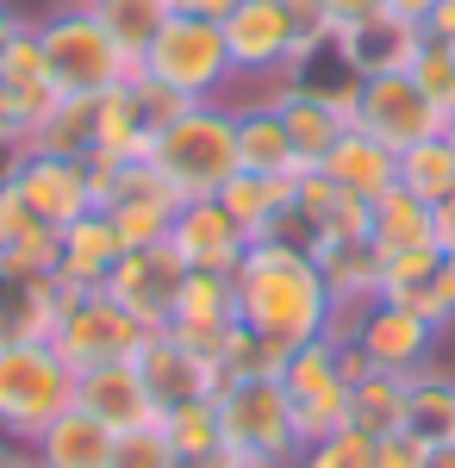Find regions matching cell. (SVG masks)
<instances>
[{
  "label": "cell",
  "mask_w": 455,
  "mask_h": 468,
  "mask_svg": "<svg viewBox=\"0 0 455 468\" xmlns=\"http://www.w3.org/2000/svg\"><path fill=\"white\" fill-rule=\"evenodd\" d=\"M231 282H238V324L275 337L280 350L324 337L331 319H337V300L324 288L312 250L293 244V238H262V244H249Z\"/></svg>",
  "instance_id": "cell-1"
},
{
  "label": "cell",
  "mask_w": 455,
  "mask_h": 468,
  "mask_svg": "<svg viewBox=\"0 0 455 468\" xmlns=\"http://www.w3.org/2000/svg\"><path fill=\"white\" fill-rule=\"evenodd\" d=\"M37 50H44V81L50 94L69 101H101L119 81H132L143 69L138 57L101 26L94 6H50L37 19Z\"/></svg>",
  "instance_id": "cell-2"
},
{
  "label": "cell",
  "mask_w": 455,
  "mask_h": 468,
  "mask_svg": "<svg viewBox=\"0 0 455 468\" xmlns=\"http://www.w3.org/2000/svg\"><path fill=\"white\" fill-rule=\"evenodd\" d=\"M150 169L181 200H218V187L238 176V119L231 101H194L150 138Z\"/></svg>",
  "instance_id": "cell-3"
},
{
  "label": "cell",
  "mask_w": 455,
  "mask_h": 468,
  "mask_svg": "<svg viewBox=\"0 0 455 468\" xmlns=\"http://www.w3.org/2000/svg\"><path fill=\"white\" fill-rule=\"evenodd\" d=\"M218 431H225V456L238 468H293L300 463V425H293V406L280 394L275 375H256V381H225L218 394Z\"/></svg>",
  "instance_id": "cell-4"
},
{
  "label": "cell",
  "mask_w": 455,
  "mask_h": 468,
  "mask_svg": "<svg viewBox=\"0 0 455 468\" xmlns=\"http://www.w3.org/2000/svg\"><path fill=\"white\" fill-rule=\"evenodd\" d=\"M69 406H75V368L57 356L50 337L0 350V431L6 437L37 443Z\"/></svg>",
  "instance_id": "cell-5"
},
{
  "label": "cell",
  "mask_w": 455,
  "mask_h": 468,
  "mask_svg": "<svg viewBox=\"0 0 455 468\" xmlns=\"http://www.w3.org/2000/svg\"><path fill=\"white\" fill-rule=\"evenodd\" d=\"M138 63L156 88H169L181 101H225V88L238 81L231 50H225V32L212 19H187V13H169L156 26V37L143 44Z\"/></svg>",
  "instance_id": "cell-6"
},
{
  "label": "cell",
  "mask_w": 455,
  "mask_h": 468,
  "mask_svg": "<svg viewBox=\"0 0 455 468\" xmlns=\"http://www.w3.org/2000/svg\"><path fill=\"white\" fill-rule=\"evenodd\" d=\"M50 344H57V356L69 362L75 375H88V368H106V362H132V356H138L143 324L132 319L106 288H63Z\"/></svg>",
  "instance_id": "cell-7"
},
{
  "label": "cell",
  "mask_w": 455,
  "mask_h": 468,
  "mask_svg": "<svg viewBox=\"0 0 455 468\" xmlns=\"http://www.w3.org/2000/svg\"><path fill=\"white\" fill-rule=\"evenodd\" d=\"M275 381H280V394H287V406H293L300 443L331 437V431L350 425V375H344V362H337V344H331V337L293 344Z\"/></svg>",
  "instance_id": "cell-8"
},
{
  "label": "cell",
  "mask_w": 455,
  "mask_h": 468,
  "mask_svg": "<svg viewBox=\"0 0 455 468\" xmlns=\"http://www.w3.org/2000/svg\"><path fill=\"white\" fill-rule=\"evenodd\" d=\"M13 187L26 194L37 225L63 231L75 218L101 213V187H94V163L88 156H50V150H19L13 163Z\"/></svg>",
  "instance_id": "cell-9"
},
{
  "label": "cell",
  "mask_w": 455,
  "mask_h": 468,
  "mask_svg": "<svg viewBox=\"0 0 455 468\" xmlns=\"http://www.w3.org/2000/svg\"><path fill=\"white\" fill-rule=\"evenodd\" d=\"M218 32H225V50H231V69L244 81H275L300 63V32H293L280 0H238L218 19Z\"/></svg>",
  "instance_id": "cell-10"
},
{
  "label": "cell",
  "mask_w": 455,
  "mask_h": 468,
  "mask_svg": "<svg viewBox=\"0 0 455 468\" xmlns=\"http://www.w3.org/2000/svg\"><path fill=\"white\" fill-rule=\"evenodd\" d=\"M350 125H362L368 138H381L386 150H412L418 138H437L443 132V112L424 101V88L406 69V75H368L355 88Z\"/></svg>",
  "instance_id": "cell-11"
},
{
  "label": "cell",
  "mask_w": 455,
  "mask_h": 468,
  "mask_svg": "<svg viewBox=\"0 0 455 468\" xmlns=\"http://www.w3.org/2000/svg\"><path fill=\"white\" fill-rule=\"evenodd\" d=\"M181 282H187V262H181L169 244H143V250H125L106 275V293L143 324V331H163L175 319Z\"/></svg>",
  "instance_id": "cell-12"
},
{
  "label": "cell",
  "mask_w": 455,
  "mask_h": 468,
  "mask_svg": "<svg viewBox=\"0 0 455 468\" xmlns=\"http://www.w3.org/2000/svg\"><path fill=\"white\" fill-rule=\"evenodd\" d=\"M355 344H362L368 368L412 375V368H424V362H437L443 331H437V324H424V319H412V313H406V306H393V300H368V306L355 313Z\"/></svg>",
  "instance_id": "cell-13"
},
{
  "label": "cell",
  "mask_w": 455,
  "mask_h": 468,
  "mask_svg": "<svg viewBox=\"0 0 455 468\" xmlns=\"http://www.w3.org/2000/svg\"><path fill=\"white\" fill-rule=\"evenodd\" d=\"M132 362H138L143 388H150V399H156V419L175 412V406H187V399H212L218 388H225L218 368L194 356L169 324H163V331H143V344H138V356H132Z\"/></svg>",
  "instance_id": "cell-14"
},
{
  "label": "cell",
  "mask_w": 455,
  "mask_h": 468,
  "mask_svg": "<svg viewBox=\"0 0 455 468\" xmlns=\"http://www.w3.org/2000/svg\"><path fill=\"white\" fill-rule=\"evenodd\" d=\"M418 19H406V13H375V19H355V26H344V32L331 37V50L344 57V69L355 75V81H368V75H406L412 69V57H418Z\"/></svg>",
  "instance_id": "cell-15"
},
{
  "label": "cell",
  "mask_w": 455,
  "mask_h": 468,
  "mask_svg": "<svg viewBox=\"0 0 455 468\" xmlns=\"http://www.w3.org/2000/svg\"><path fill=\"white\" fill-rule=\"evenodd\" d=\"M169 250L187 262V269H206V275H238V262H244L249 238L244 225L225 213L218 200H187L169 225Z\"/></svg>",
  "instance_id": "cell-16"
},
{
  "label": "cell",
  "mask_w": 455,
  "mask_h": 468,
  "mask_svg": "<svg viewBox=\"0 0 455 468\" xmlns=\"http://www.w3.org/2000/svg\"><path fill=\"white\" fill-rule=\"evenodd\" d=\"M75 406L88 419H101L112 431H138V425H156V399L143 388L138 362H106V368H88L75 375Z\"/></svg>",
  "instance_id": "cell-17"
},
{
  "label": "cell",
  "mask_w": 455,
  "mask_h": 468,
  "mask_svg": "<svg viewBox=\"0 0 455 468\" xmlns=\"http://www.w3.org/2000/svg\"><path fill=\"white\" fill-rule=\"evenodd\" d=\"M262 94L275 101L280 125H287V144H293V156H300V169H318V163L331 156V144L350 132V119L331 107V101H318L312 88H300V81H262Z\"/></svg>",
  "instance_id": "cell-18"
},
{
  "label": "cell",
  "mask_w": 455,
  "mask_h": 468,
  "mask_svg": "<svg viewBox=\"0 0 455 468\" xmlns=\"http://www.w3.org/2000/svg\"><path fill=\"white\" fill-rule=\"evenodd\" d=\"M218 207L244 225L249 244H262V238H293V176H238L218 187Z\"/></svg>",
  "instance_id": "cell-19"
},
{
  "label": "cell",
  "mask_w": 455,
  "mask_h": 468,
  "mask_svg": "<svg viewBox=\"0 0 455 468\" xmlns=\"http://www.w3.org/2000/svg\"><path fill=\"white\" fill-rule=\"evenodd\" d=\"M306 250H312L337 313H362L368 300H381V250H375V238H312Z\"/></svg>",
  "instance_id": "cell-20"
},
{
  "label": "cell",
  "mask_w": 455,
  "mask_h": 468,
  "mask_svg": "<svg viewBox=\"0 0 455 468\" xmlns=\"http://www.w3.org/2000/svg\"><path fill=\"white\" fill-rule=\"evenodd\" d=\"M318 169L337 181L344 194H355V200H368V207H375L386 187H399V150H386L381 138H368L362 125H350V132L331 144V156H324Z\"/></svg>",
  "instance_id": "cell-21"
},
{
  "label": "cell",
  "mask_w": 455,
  "mask_h": 468,
  "mask_svg": "<svg viewBox=\"0 0 455 468\" xmlns=\"http://www.w3.org/2000/svg\"><path fill=\"white\" fill-rule=\"evenodd\" d=\"M119 256H125V244H119L112 218L88 213V218H75V225L57 231V282L63 288H106V275H112Z\"/></svg>",
  "instance_id": "cell-22"
},
{
  "label": "cell",
  "mask_w": 455,
  "mask_h": 468,
  "mask_svg": "<svg viewBox=\"0 0 455 468\" xmlns=\"http://www.w3.org/2000/svg\"><path fill=\"white\" fill-rule=\"evenodd\" d=\"M231 119H238V169H249V176H300V156L287 144V125H280L269 94L238 101Z\"/></svg>",
  "instance_id": "cell-23"
},
{
  "label": "cell",
  "mask_w": 455,
  "mask_h": 468,
  "mask_svg": "<svg viewBox=\"0 0 455 468\" xmlns=\"http://www.w3.org/2000/svg\"><path fill=\"white\" fill-rule=\"evenodd\" d=\"M112 443H119L112 425H101V419H88L81 406H69V412L32 443V468H112Z\"/></svg>",
  "instance_id": "cell-24"
},
{
  "label": "cell",
  "mask_w": 455,
  "mask_h": 468,
  "mask_svg": "<svg viewBox=\"0 0 455 468\" xmlns=\"http://www.w3.org/2000/svg\"><path fill=\"white\" fill-rule=\"evenodd\" d=\"M406 431L418 443H455V368L424 362L406 375Z\"/></svg>",
  "instance_id": "cell-25"
},
{
  "label": "cell",
  "mask_w": 455,
  "mask_h": 468,
  "mask_svg": "<svg viewBox=\"0 0 455 468\" xmlns=\"http://www.w3.org/2000/svg\"><path fill=\"white\" fill-rule=\"evenodd\" d=\"M57 306H63V282L6 275V282H0V350H6V344L50 337V331H57Z\"/></svg>",
  "instance_id": "cell-26"
},
{
  "label": "cell",
  "mask_w": 455,
  "mask_h": 468,
  "mask_svg": "<svg viewBox=\"0 0 455 468\" xmlns=\"http://www.w3.org/2000/svg\"><path fill=\"white\" fill-rule=\"evenodd\" d=\"M350 425L368 437L406 431V375H386V368H368L350 381Z\"/></svg>",
  "instance_id": "cell-27"
},
{
  "label": "cell",
  "mask_w": 455,
  "mask_h": 468,
  "mask_svg": "<svg viewBox=\"0 0 455 468\" xmlns=\"http://www.w3.org/2000/svg\"><path fill=\"white\" fill-rule=\"evenodd\" d=\"M399 187L418 194L424 207L450 200V194H455V144H450V132L418 138L412 150H399Z\"/></svg>",
  "instance_id": "cell-28"
},
{
  "label": "cell",
  "mask_w": 455,
  "mask_h": 468,
  "mask_svg": "<svg viewBox=\"0 0 455 468\" xmlns=\"http://www.w3.org/2000/svg\"><path fill=\"white\" fill-rule=\"evenodd\" d=\"M375 250H418V244H437L430 238V207H424L418 194H406V187H386L381 200H375Z\"/></svg>",
  "instance_id": "cell-29"
},
{
  "label": "cell",
  "mask_w": 455,
  "mask_h": 468,
  "mask_svg": "<svg viewBox=\"0 0 455 468\" xmlns=\"http://www.w3.org/2000/svg\"><path fill=\"white\" fill-rule=\"evenodd\" d=\"M26 150H50V156H94V101H69L57 94L50 112L37 119Z\"/></svg>",
  "instance_id": "cell-30"
},
{
  "label": "cell",
  "mask_w": 455,
  "mask_h": 468,
  "mask_svg": "<svg viewBox=\"0 0 455 468\" xmlns=\"http://www.w3.org/2000/svg\"><path fill=\"white\" fill-rule=\"evenodd\" d=\"M156 425H163V437H169L175 463L225 456V431H218V406H212V399H187V406H175V412H163Z\"/></svg>",
  "instance_id": "cell-31"
},
{
  "label": "cell",
  "mask_w": 455,
  "mask_h": 468,
  "mask_svg": "<svg viewBox=\"0 0 455 468\" xmlns=\"http://www.w3.org/2000/svg\"><path fill=\"white\" fill-rule=\"evenodd\" d=\"M88 6L101 13V26L119 37V44H125L132 57H143V44L156 37V26H163V19L175 13L169 0H88Z\"/></svg>",
  "instance_id": "cell-32"
},
{
  "label": "cell",
  "mask_w": 455,
  "mask_h": 468,
  "mask_svg": "<svg viewBox=\"0 0 455 468\" xmlns=\"http://www.w3.org/2000/svg\"><path fill=\"white\" fill-rule=\"evenodd\" d=\"M280 362H287V350H280L275 337H262V331L238 324V331H231V344H225V356H218V381H256V375H280Z\"/></svg>",
  "instance_id": "cell-33"
},
{
  "label": "cell",
  "mask_w": 455,
  "mask_h": 468,
  "mask_svg": "<svg viewBox=\"0 0 455 468\" xmlns=\"http://www.w3.org/2000/svg\"><path fill=\"white\" fill-rule=\"evenodd\" d=\"M293 468H375V437L344 425V431H331V437H312Z\"/></svg>",
  "instance_id": "cell-34"
},
{
  "label": "cell",
  "mask_w": 455,
  "mask_h": 468,
  "mask_svg": "<svg viewBox=\"0 0 455 468\" xmlns=\"http://www.w3.org/2000/svg\"><path fill=\"white\" fill-rule=\"evenodd\" d=\"M412 81L424 88V101L450 119L455 112V44H430V37H424L418 57H412Z\"/></svg>",
  "instance_id": "cell-35"
},
{
  "label": "cell",
  "mask_w": 455,
  "mask_h": 468,
  "mask_svg": "<svg viewBox=\"0 0 455 468\" xmlns=\"http://www.w3.org/2000/svg\"><path fill=\"white\" fill-rule=\"evenodd\" d=\"M112 468H181L163 425H138V431H119L112 443Z\"/></svg>",
  "instance_id": "cell-36"
},
{
  "label": "cell",
  "mask_w": 455,
  "mask_h": 468,
  "mask_svg": "<svg viewBox=\"0 0 455 468\" xmlns=\"http://www.w3.org/2000/svg\"><path fill=\"white\" fill-rule=\"evenodd\" d=\"M0 88H50L44 81V50H37V26H26L0 50Z\"/></svg>",
  "instance_id": "cell-37"
},
{
  "label": "cell",
  "mask_w": 455,
  "mask_h": 468,
  "mask_svg": "<svg viewBox=\"0 0 455 468\" xmlns=\"http://www.w3.org/2000/svg\"><path fill=\"white\" fill-rule=\"evenodd\" d=\"M6 269L26 275V282H57V231H32L26 244H13Z\"/></svg>",
  "instance_id": "cell-38"
},
{
  "label": "cell",
  "mask_w": 455,
  "mask_h": 468,
  "mask_svg": "<svg viewBox=\"0 0 455 468\" xmlns=\"http://www.w3.org/2000/svg\"><path fill=\"white\" fill-rule=\"evenodd\" d=\"M32 231H50V225H37V213L26 207V194L6 181L0 187V250H13V244H26Z\"/></svg>",
  "instance_id": "cell-39"
},
{
  "label": "cell",
  "mask_w": 455,
  "mask_h": 468,
  "mask_svg": "<svg viewBox=\"0 0 455 468\" xmlns=\"http://www.w3.org/2000/svg\"><path fill=\"white\" fill-rule=\"evenodd\" d=\"M424 456H430V443H418L412 431L375 437V468H424Z\"/></svg>",
  "instance_id": "cell-40"
},
{
  "label": "cell",
  "mask_w": 455,
  "mask_h": 468,
  "mask_svg": "<svg viewBox=\"0 0 455 468\" xmlns=\"http://www.w3.org/2000/svg\"><path fill=\"white\" fill-rule=\"evenodd\" d=\"M375 13H386V0H324V19L344 32V26H355V19H375Z\"/></svg>",
  "instance_id": "cell-41"
},
{
  "label": "cell",
  "mask_w": 455,
  "mask_h": 468,
  "mask_svg": "<svg viewBox=\"0 0 455 468\" xmlns=\"http://www.w3.org/2000/svg\"><path fill=\"white\" fill-rule=\"evenodd\" d=\"M418 32L430 37V44H455V0H437V6L418 19Z\"/></svg>",
  "instance_id": "cell-42"
},
{
  "label": "cell",
  "mask_w": 455,
  "mask_h": 468,
  "mask_svg": "<svg viewBox=\"0 0 455 468\" xmlns=\"http://www.w3.org/2000/svg\"><path fill=\"white\" fill-rule=\"evenodd\" d=\"M430 238H437V250H443V256H455V194L430 207Z\"/></svg>",
  "instance_id": "cell-43"
},
{
  "label": "cell",
  "mask_w": 455,
  "mask_h": 468,
  "mask_svg": "<svg viewBox=\"0 0 455 468\" xmlns=\"http://www.w3.org/2000/svg\"><path fill=\"white\" fill-rule=\"evenodd\" d=\"M169 6H175V13H187V19H212V26H218L238 0H169Z\"/></svg>",
  "instance_id": "cell-44"
},
{
  "label": "cell",
  "mask_w": 455,
  "mask_h": 468,
  "mask_svg": "<svg viewBox=\"0 0 455 468\" xmlns=\"http://www.w3.org/2000/svg\"><path fill=\"white\" fill-rule=\"evenodd\" d=\"M437 300H443V313H450V324H455V256L437 262Z\"/></svg>",
  "instance_id": "cell-45"
},
{
  "label": "cell",
  "mask_w": 455,
  "mask_h": 468,
  "mask_svg": "<svg viewBox=\"0 0 455 468\" xmlns=\"http://www.w3.org/2000/svg\"><path fill=\"white\" fill-rule=\"evenodd\" d=\"M26 26H32V19H26V13H19V6H13V0H0V50H6V44H13V37L26 32Z\"/></svg>",
  "instance_id": "cell-46"
},
{
  "label": "cell",
  "mask_w": 455,
  "mask_h": 468,
  "mask_svg": "<svg viewBox=\"0 0 455 468\" xmlns=\"http://www.w3.org/2000/svg\"><path fill=\"white\" fill-rule=\"evenodd\" d=\"M32 463V443H19V437L0 431V468H26Z\"/></svg>",
  "instance_id": "cell-47"
},
{
  "label": "cell",
  "mask_w": 455,
  "mask_h": 468,
  "mask_svg": "<svg viewBox=\"0 0 455 468\" xmlns=\"http://www.w3.org/2000/svg\"><path fill=\"white\" fill-rule=\"evenodd\" d=\"M386 6H393V13H406V19H424L437 0H386Z\"/></svg>",
  "instance_id": "cell-48"
},
{
  "label": "cell",
  "mask_w": 455,
  "mask_h": 468,
  "mask_svg": "<svg viewBox=\"0 0 455 468\" xmlns=\"http://www.w3.org/2000/svg\"><path fill=\"white\" fill-rule=\"evenodd\" d=\"M424 468H455V443H437V450L424 456Z\"/></svg>",
  "instance_id": "cell-49"
},
{
  "label": "cell",
  "mask_w": 455,
  "mask_h": 468,
  "mask_svg": "<svg viewBox=\"0 0 455 468\" xmlns=\"http://www.w3.org/2000/svg\"><path fill=\"white\" fill-rule=\"evenodd\" d=\"M13 163H19V150H6V144H0V187L13 181Z\"/></svg>",
  "instance_id": "cell-50"
},
{
  "label": "cell",
  "mask_w": 455,
  "mask_h": 468,
  "mask_svg": "<svg viewBox=\"0 0 455 468\" xmlns=\"http://www.w3.org/2000/svg\"><path fill=\"white\" fill-rule=\"evenodd\" d=\"M443 132H450V144H455V112H450V119H443Z\"/></svg>",
  "instance_id": "cell-51"
},
{
  "label": "cell",
  "mask_w": 455,
  "mask_h": 468,
  "mask_svg": "<svg viewBox=\"0 0 455 468\" xmlns=\"http://www.w3.org/2000/svg\"><path fill=\"white\" fill-rule=\"evenodd\" d=\"M6 275H13V269H6V250H0V282H6Z\"/></svg>",
  "instance_id": "cell-52"
},
{
  "label": "cell",
  "mask_w": 455,
  "mask_h": 468,
  "mask_svg": "<svg viewBox=\"0 0 455 468\" xmlns=\"http://www.w3.org/2000/svg\"><path fill=\"white\" fill-rule=\"evenodd\" d=\"M57 6H88V0H57Z\"/></svg>",
  "instance_id": "cell-53"
},
{
  "label": "cell",
  "mask_w": 455,
  "mask_h": 468,
  "mask_svg": "<svg viewBox=\"0 0 455 468\" xmlns=\"http://www.w3.org/2000/svg\"><path fill=\"white\" fill-rule=\"evenodd\" d=\"M26 468H32V463H26Z\"/></svg>",
  "instance_id": "cell-54"
}]
</instances>
